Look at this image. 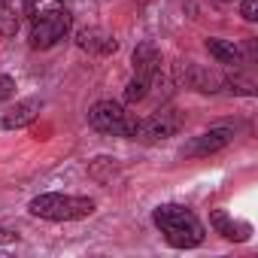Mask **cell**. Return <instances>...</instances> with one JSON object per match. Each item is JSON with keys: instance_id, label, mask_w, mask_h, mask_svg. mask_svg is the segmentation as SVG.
Returning <instances> with one entry per match:
<instances>
[{"instance_id": "6da1fadb", "label": "cell", "mask_w": 258, "mask_h": 258, "mask_svg": "<svg viewBox=\"0 0 258 258\" xmlns=\"http://www.w3.org/2000/svg\"><path fill=\"white\" fill-rule=\"evenodd\" d=\"M152 222L158 225V231L164 234V240L173 249H195V246L204 243V225H201V219L191 210L179 207V204H161V207H155Z\"/></svg>"}, {"instance_id": "7a4b0ae2", "label": "cell", "mask_w": 258, "mask_h": 258, "mask_svg": "<svg viewBox=\"0 0 258 258\" xmlns=\"http://www.w3.org/2000/svg\"><path fill=\"white\" fill-rule=\"evenodd\" d=\"M28 210L37 219H49V222H76V219H88L94 213V201L91 198H79V195H40L28 204Z\"/></svg>"}, {"instance_id": "3957f363", "label": "cell", "mask_w": 258, "mask_h": 258, "mask_svg": "<svg viewBox=\"0 0 258 258\" xmlns=\"http://www.w3.org/2000/svg\"><path fill=\"white\" fill-rule=\"evenodd\" d=\"M88 121L94 131L100 134H112V137H131L137 140V127H140V118L124 112L121 103L115 100H97L91 109H88Z\"/></svg>"}, {"instance_id": "277c9868", "label": "cell", "mask_w": 258, "mask_h": 258, "mask_svg": "<svg viewBox=\"0 0 258 258\" xmlns=\"http://www.w3.org/2000/svg\"><path fill=\"white\" fill-rule=\"evenodd\" d=\"M70 31V13L58 10L52 16H43L31 25V49H52L55 43H61Z\"/></svg>"}, {"instance_id": "5b68a950", "label": "cell", "mask_w": 258, "mask_h": 258, "mask_svg": "<svg viewBox=\"0 0 258 258\" xmlns=\"http://www.w3.org/2000/svg\"><path fill=\"white\" fill-rule=\"evenodd\" d=\"M179 127H182V118H179V112H176V109H158L155 115H149V118H143V121H140L137 137H140V140H146V143H158V140L173 137Z\"/></svg>"}, {"instance_id": "8992f818", "label": "cell", "mask_w": 258, "mask_h": 258, "mask_svg": "<svg viewBox=\"0 0 258 258\" xmlns=\"http://www.w3.org/2000/svg\"><path fill=\"white\" fill-rule=\"evenodd\" d=\"M231 140H234V131H231V127H213V131L195 137V140L182 149V155H188V158H204V155H213V152L225 149Z\"/></svg>"}, {"instance_id": "52a82bcc", "label": "cell", "mask_w": 258, "mask_h": 258, "mask_svg": "<svg viewBox=\"0 0 258 258\" xmlns=\"http://www.w3.org/2000/svg\"><path fill=\"white\" fill-rule=\"evenodd\" d=\"M179 79H182L188 88H195V91H207V94H213V91H219V88L225 85V79H222L216 70L201 67V64H185V67L179 70Z\"/></svg>"}, {"instance_id": "ba28073f", "label": "cell", "mask_w": 258, "mask_h": 258, "mask_svg": "<svg viewBox=\"0 0 258 258\" xmlns=\"http://www.w3.org/2000/svg\"><path fill=\"white\" fill-rule=\"evenodd\" d=\"M76 46H79L82 52H88V55H112V52L118 49L115 37L106 34L103 28H82V31L76 34Z\"/></svg>"}, {"instance_id": "9c48e42d", "label": "cell", "mask_w": 258, "mask_h": 258, "mask_svg": "<svg viewBox=\"0 0 258 258\" xmlns=\"http://www.w3.org/2000/svg\"><path fill=\"white\" fill-rule=\"evenodd\" d=\"M40 109H43V100H40V97L19 100V103L4 115V127H7V131H19V127H28V124H34V121H37Z\"/></svg>"}, {"instance_id": "30bf717a", "label": "cell", "mask_w": 258, "mask_h": 258, "mask_svg": "<svg viewBox=\"0 0 258 258\" xmlns=\"http://www.w3.org/2000/svg\"><path fill=\"white\" fill-rule=\"evenodd\" d=\"M210 225L225 237V240H237V243H243V240H249V234H252V228L246 225V222H234L225 210H213V216H210Z\"/></svg>"}, {"instance_id": "8fae6325", "label": "cell", "mask_w": 258, "mask_h": 258, "mask_svg": "<svg viewBox=\"0 0 258 258\" xmlns=\"http://www.w3.org/2000/svg\"><path fill=\"white\" fill-rule=\"evenodd\" d=\"M161 70V52L152 46V43H140L134 49V73H143V76H155Z\"/></svg>"}, {"instance_id": "7c38bea8", "label": "cell", "mask_w": 258, "mask_h": 258, "mask_svg": "<svg viewBox=\"0 0 258 258\" xmlns=\"http://www.w3.org/2000/svg\"><path fill=\"white\" fill-rule=\"evenodd\" d=\"M207 52H210L219 64H243L240 46H234V40H216V37H210V40H207Z\"/></svg>"}, {"instance_id": "4fadbf2b", "label": "cell", "mask_w": 258, "mask_h": 258, "mask_svg": "<svg viewBox=\"0 0 258 258\" xmlns=\"http://www.w3.org/2000/svg\"><path fill=\"white\" fill-rule=\"evenodd\" d=\"M155 76H158V73H155ZM155 76H143V73H134V79L124 85V100H127V103L146 100V97H149V88L155 85Z\"/></svg>"}, {"instance_id": "5bb4252c", "label": "cell", "mask_w": 258, "mask_h": 258, "mask_svg": "<svg viewBox=\"0 0 258 258\" xmlns=\"http://www.w3.org/2000/svg\"><path fill=\"white\" fill-rule=\"evenodd\" d=\"M58 10H64L61 0H25V16H28L31 22H37V19H43V16H52V13H58Z\"/></svg>"}, {"instance_id": "9a60e30c", "label": "cell", "mask_w": 258, "mask_h": 258, "mask_svg": "<svg viewBox=\"0 0 258 258\" xmlns=\"http://www.w3.org/2000/svg\"><path fill=\"white\" fill-rule=\"evenodd\" d=\"M19 34V16L10 4H0V37H16Z\"/></svg>"}, {"instance_id": "2e32d148", "label": "cell", "mask_w": 258, "mask_h": 258, "mask_svg": "<svg viewBox=\"0 0 258 258\" xmlns=\"http://www.w3.org/2000/svg\"><path fill=\"white\" fill-rule=\"evenodd\" d=\"M13 94H16V79L13 76H0V103L10 100Z\"/></svg>"}, {"instance_id": "e0dca14e", "label": "cell", "mask_w": 258, "mask_h": 258, "mask_svg": "<svg viewBox=\"0 0 258 258\" xmlns=\"http://www.w3.org/2000/svg\"><path fill=\"white\" fill-rule=\"evenodd\" d=\"M240 16L246 22H255L258 19V0H243V4H240Z\"/></svg>"}, {"instance_id": "ac0fdd59", "label": "cell", "mask_w": 258, "mask_h": 258, "mask_svg": "<svg viewBox=\"0 0 258 258\" xmlns=\"http://www.w3.org/2000/svg\"><path fill=\"white\" fill-rule=\"evenodd\" d=\"M0 240H7V243H10V240H16V234H10V231H0Z\"/></svg>"}, {"instance_id": "d6986e66", "label": "cell", "mask_w": 258, "mask_h": 258, "mask_svg": "<svg viewBox=\"0 0 258 258\" xmlns=\"http://www.w3.org/2000/svg\"><path fill=\"white\" fill-rule=\"evenodd\" d=\"M0 4H7V0H0Z\"/></svg>"}]
</instances>
